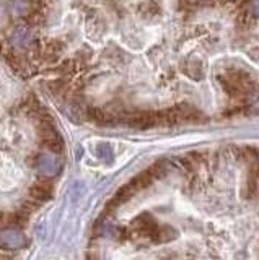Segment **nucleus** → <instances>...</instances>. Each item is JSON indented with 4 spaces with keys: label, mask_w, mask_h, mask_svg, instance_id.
I'll list each match as a JSON object with an SVG mask.
<instances>
[{
    "label": "nucleus",
    "mask_w": 259,
    "mask_h": 260,
    "mask_svg": "<svg viewBox=\"0 0 259 260\" xmlns=\"http://www.w3.org/2000/svg\"><path fill=\"white\" fill-rule=\"evenodd\" d=\"M36 168L41 171L43 174L46 176H52L55 171H57L59 165H57V159H55L52 154H39V156L36 158Z\"/></svg>",
    "instance_id": "1"
},
{
    "label": "nucleus",
    "mask_w": 259,
    "mask_h": 260,
    "mask_svg": "<svg viewBox=\"0 0 259 260\" xmlns=\"http://www.w3.org/2000/svg\"><path fill=\"white\" fill-rule=\"evenodd\" d=\"M12 43L21 46V47H26L28 44L35 43L33 41V32H31L30 28H18L15 29V32L12 35Z\"/></svg>",
    "instance_id": "2"
},
{
    "label": "nucleus",
    "mask_w": 259,
    "mask_h": 260,
    "mask_svg": "<svg viewBox=\"0 0 259 260\" xmlns=\"http://www.w3.org/2000/svg\"><path fill=\"white\" fill-rule=\"evenodd\" d=\"M0 242H5L9 247H18L23 244V236L17 230H5L0 233Z\"/></svg>",
    "instance_id": "3"
},
{
    "label": "nucleus",
    "mask_w": 259,
    "mask_h": 260,
    "mask_svg": "<svg viewBox=\"0 0 259 260\" xmlns=\"http://www.w3.org/2000/svg\"><path fill=\"white\" fill-rule=\"evenodd\" d=\"M30 193H31V197H33L35 200L43 202V200L51 199L52 187H51V185H47V184H44V182H38V184H35L33 187H31Z\"/></svg>",
    "instance_id": "4"
},
{
    "label": "nucleus",
    "mask_w": 259,
    "mask_h": 260,
    "mask_svg": "<svg viewBox=\"0 0 259 260\" xmlns=\"http://www.w3.org/2000/svg\"><path fill=\"white\" fill-rule=\"evenodd\" d=\"M249 12L254 16H259V0H251L249 2Z\"/></svg>",
    "instance_id": "5"
}]
</instances>
